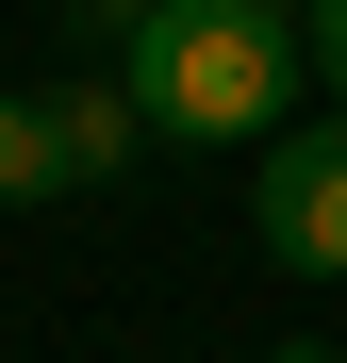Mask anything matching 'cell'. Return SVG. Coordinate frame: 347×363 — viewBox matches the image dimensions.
Instances as JSON below:
<instances>
[{"label": "cell", "instance_id": "cell-3", "mask_svg": "<svg viewBox=\"0 0 347 363\" xmlns=\"http://www.w3.org/2000/svg\"><path fill=\"white\" fill-rule=\"evenodd\" d=\"M33 99H50V149H67V182H116V165L149 149V116H133V83H116V67H67V83H33Z\"/></svg>", "mask_w": 347, "mask_h": 363}, {"label": "cell", "instance_id": "cell-2", "mask_svg": "<svg viewBox=\"0 0 347 363\" xmlns=\"http://www.w3.org/2000/svg\"><path fill=\"white\" fill-rule=\"evenodd\" d=\"M248 231H265L281 281H347V99L265 133V165H248Z\"/></svg>", "mask_w": 347, "mask_h": 363}, {"label": "cell", "instance_id": "cell-4", "mask_svg": "<svg viewBox=\"0 0 347 363\" xmlns=\"http://www.w3.org/2000/svg\"><path fill=\"white\" fill-rule=\"evenodd\" d=\"M67 199V149H50V99H0V215Z\"/></svg>", "mask_w": 347, "mask_h": 363}, {"label": "cell", "instance_id": "cell-5", "mask_svg": "<svg viewBox=\"0 0 347 363\" xmlns=\"http://www.w3.org/2000/svg\"><path fill=\"white\" fill-rule=\"evenodd\" d=\"M298 67H314V83L347 99V0H298Z\"/></svg>", "mask_w": 347, "mask_h": 363}, {"label": "cell", "instance_id": "cell-1", "mask_svg": "<svg viewBox=\"0 0 347 363\" xmlns=\"http://www.w3.org/2000/svg\"><path fill=\"white\" fill-rule=\"evenodd\" d=\"M116 83H133L149 149H265L281 116H298V17H248V0H165V17L116 50Z\"/></svg>", "mask_w": 347, "mask_h": 363}, {"label": "cell", "instance_id": "cell-6", "mask_svg": "<svg viewBox=\"0 0 347 363\" xmlns=\"http://www.w3.org/2000/svg\"><path fill=\"white\" fill-rule=\"evenodd\" d=\"M50 17H67V33H99V50H133V33L165 17V0H50Z\"/></svg>", "mask_w": 347, "mask_h": 363}, {"label": "cell", "instance_id": "cell-7", "mask_svg": "<svg viewBox=\"0 0 347 363\" xmlns=\"http://www.w3.org/2000/svg\"><path fill=\"white\" fill-rule=\"evenodd\" d=\"M265 363H347V347H314V330H298V347H265Z\"/></svg>", "mask_w": 347, "mask_h": 363}]
</instances>
